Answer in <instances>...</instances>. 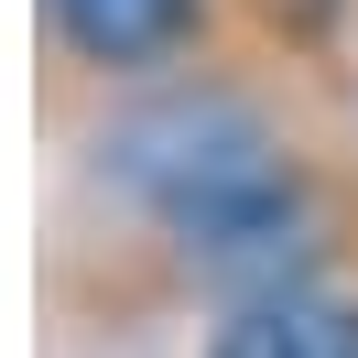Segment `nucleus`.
<instances>
[{
  "label": "nucleus",
  "mask_w": 358,
  "mask_h": 358,
  "mask_svg": "<svg viewBox=\"0 0 358 358\" xmlns=\"http://www.w3.org/2000/svg\"><path fill=\"white\" fill-rule=\"evenodd\" d=\"M315 131H304V66L261 44H228L206 66H174L152 87H120L87 109L76 131V185L131 228V250H174L206 228L271 206L282 185L315 174Z\"/></svg>",
  "instance_id": "f257e3e1"
},
{
  "label": "nucleus",
  "mask_w": 358,
  "mask_h": 358,
  "mask_svg": "<svg viewBox=\"0 0 358 358\" xmlns=\"http://www.w3.org/2000/svg\"><path fill=\"white\" fill-rule=\"evenodd\" d=\"M206 358H358V293L326 282V293H271V304H239V315H217Z\"/></svg>",
  "instance_id": "7ed1b4c3"
},
{
  "label": "nucleus",
  "mask_w": 358,
  "mask_h": 358,
  "mask_svg": "<svg viewBox=\"0 0 358 358\" xmlns=\"http://www.w3.org/2000/svg\"><path fill=\"white\" fill-rule=\"evenodd\" d=\"M33 11H44L55 98H66V87L120 98V87H152V76L206 66V55L239 44L228 0H33Z\"/></svg>",
  "instance_id": "f03ea898"
},
{
  "label": "nucleus",
  "mask_w": 358,
  "mask_h": 358,
  "mask_svg": "<svg viewBox=\"0 0 358 358\" xmlns=\"http://www.w3.org/2000/svg\"><path fill=\"white\" fill-rule=\"evenodd\" d=\"M228 22H239V44H261V55H282V66L315 76L358 33V0H228Z\"/></svg>",
  "instance_id": "20e7f679"
}]
</instances>
